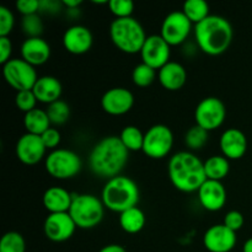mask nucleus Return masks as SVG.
<instances>
[{"label":"nucleus","mask_w":252,"mask_h":252,"mask_svg":"<svg viewBox=\"0 0 252 252\" xmlns=\"http://www.w3.org/2000/svg\"><path fill=\"white\" fill-rule=\"evenodd\" d=\"M129 152L121 142L120 137H105L93 148L89 157L90 169L96 176L112 179L118 176L128 161Z\"/></svg>","instance_id":"1"},{"label":"nucleus","mask_w":252,"mask_h":252,"mask_svg":"<svg viewBox=\"0 0 252 252\" xmlns=\"http://www.w3.org/2000/svg\"><path fill=\"white\" fill-rule=\"evenodd\" d=\"M167 172L171 184L179 191L186 193L198 192L207 180L204 162L191 152H180L172 155Z\"/></svg>","instance_id":"2"},{"label":"nucleus","mask_w":252,"mask_h":252,"mask_svg":"<svg viewBox=\"0 0 252 252\" xmlns=\"http://www.w3.org/2000/svg\"><path fill=\"white\" fill-rule=\"evenodd\" d=\"M233 27L223 16L209 15L199 24L194 25V37L203 53L220 56L228 51L233 41Z\"/></svg>","instance_id":"3"},{"label":"nucleus","mask_w":252,"mask_h":252,"mask_svg":"<svg viewBox=\"0 0 252 252\" xmlns=\"http://www.w3.org/2000/svg\"><path fill=\"white\" fill-rule=\"evenodd\" d=\"M139 196L138 185L129 177L118 175L106 182L101 201L106 208L121 214L127 209L137 207Z\"/></svg>","instance_id":"4"},{"label":"nucleus","mask_w":252,"mask_h":252,"mask_svg":"<svg viewBox=\"0 0 252 252\" xmlns=\"http://www.w3.org/2000/svg\"><path fill=\"white\" fill-rule=\"evenodd\" d=\"M110 37L120 51L127 54H135L140 53L148 36L138 20L126 17L111 22Z\"/></svg>","instance_id":"5"},{"label":"nucleus","mask_w":252,"mask_h":252,"mask_svg":"<svg viewBox=\"0 0 252 252\" xmlns=\"http://www.w3.org/2000/svg\"><path fill=\"white\" fill-rule=\"evenodd\" d=\"M69 214L80 229H91L102 221L105 206L94 194H74Z\"/></svg>","instance_id":"6"},{"label":"nucleus","mask_w":252,"mask_h":252,"mask_svg":"<svg viewBox=\"0 0 252 252\" xmlns=\"http://www.w3.org/2000/svg\"><path fill=\"white\" fill-rule=\"evenodd\" d=\"M81 159L76 153L68 149L52 150L44 160L47 172L58 180L73 179L80 172Z\"/></svg>","instance_id":"7"},{"label":"nucleus","mask_w":252,"mask_h":252,"mask_svg":"<svg viewBox=\"0 0 252 252\" xmlns=\"http://www.w3.org/2000/svg\"><path fill=\"white\" fill-rule=\"evenodd\" d=\"M2 75L6 83L17 93L32 90L36 81L38 80L34 66L22 58H11L7 63H5L2 65Z\"/></svg>","instance_id":"8"},{"label":"nucleus","mask_w":252,"mask_h":252,"mask_svg":"<svg viewBox=\"0 0 252 252\" xmlns=\"http://www.w3.org/2000/svg\"><path fill=\"white\" fill-rule=\"evenodd\" d=\"M174 145L172 130L165 125H155L144 134L142 152L152 159H162L171 152Z\"/></svg>","instance_id":"9"},{"label":"nucleus","mask_w":252,"mask_h":252,"mask_svg":"<svg viewBox=\"0 0 252 252\" xmlns=\"http://www.w3.org/2000/svg\"><path fill=\"white\" fill-rule=\"evenodd\" d=\"M226 117V108L223 101L218 97H206L197 105L194 111L196 125L207 132L217 129L224 123Z\"/></svg>","instance_id":"10"},{"label":"nucleus","mask_w":252,"mask_h":252,"mask_svg":"<svg viewBox=\"0 0 252 252\" xmlns=\"http://www.w3.org/2000/svg\"><path fill=\"white\" fill-rule=\"evenodd\" d=\"M192 22L187 19L182 11H172L167 15L161 24L160 36L170 44L179 46L184 43L189 36L192 30Z\"/></svg>","instance_id":"11"},{"label":"nucleus","mask_w":252,"mask_h":252,"mask_svg":"<svg viewBox=\"0 0 252 252\" xmlns=\"http://www.w3.org/2000/svg\"><path fill=\"white\" fill-rule=\"evenodd\" d=\"M171 46L160 34H152L145 39L140 51L143 63L152 66L155 70H160L170 62Z\"/></svg>","instance_id":"12"},{"label":"nucleus","mask_w":252,"mask_h":252,"mask_svg":"<svg viewBox=\"0 0 252 252\" xmlns=\"http://www.w3.org/2000/svg\"><path fill=\"white\" fill-rule=\"evenodd\" d=\"M78 228L73 218L68 213H51L44 220V235L53 243H63L69 240Z\"/></svg>","instance_id":"13"},{"label":"nucleus","mask_w":252,"mask_h":252,"mask_svg":"<svg viewBox=\"0 0 252 252\" xmlns=\"http://www.w3.org/2000/svg\"><path fill=\"white\" fill-rule=\"evenodd\" d=\"M47 148L42 142L41 135L25 133L19 138L16 143V157L22 164L36 165L41 161L46 155Z\"/></svg>","instance_id":"14"},{"label":"nucleus","mask_w":252,"mask_h":252,"mask_svg":"<svg viewBox=\"0 0 252 252\" xmlns=\"http://www.w3.org/2000/svg\"><path fill=\"white\" fill-rule=\"evenodd\" d=\"M134 105V96L126 88H112L103 94L101 107L106 113L112 116L126 115Z\"/></svg>","instance_id":"15"},{"label":"nucleus","mask_w":252,"mask_h":252,"mask_svg":"<svg viewBox=\"0 0 252 252\" xmlns=\"http://www.w3.org/2000/svg\"><path fill=\"white\" fill-rule=\"evenodd\" d=\"M203 245L209 252H230L236 245V233L224 224L213 225L204 233Z\"/></svg>","instance_id":"16"},{"label":"nucleus","mask_w":252,"mask_h":252,"mask_svg":"<svg viewBox=\"0 0 252 252\" xmlns=\"http://www.w3.org/2000/svg\"><path fill=\"white\" fill-rule=\"evenodd\" d=\"M197 193L199 203L206 211H220L226 203V189L220 181L206 180Z\"/></svg>","instance_id":"17"},{"label":"nucleus","mask_w":252,"mask_h":252,"mask_svg":"<svg viewBox=\"0 0 252 252\" xmlns=\"http://www.w3.org/2000/svg\"><path fill=\"white\" fill-rule=\"evenodd\" d=\"M94 37L90 30L81 25L71 26L64 32L63 46L69 53L84 54L93 47Z\"/></svg>","instance_id":"18"},{"label":"nucleus","mask_w":252,"mask_h":252,"mask_svg":"<svg viewBox=\"0 0 252 252\" xmlns=\"http://www.w3.org/2000/svg\"><path fill=\"white\" fill-rule=\"evenodd\" d=\"M220 149L228 160L241 159L248 150V138L238 128H229L224 130L220 137Z\"/></svg>","instance_id":"19"},{"label":"nucleus","mask_w":252,"mask_h":252,"mask_svg":"<svg viewBox=\"0 0 252 252\" xmlns=\"http://www.w3.org/2000/svg\"><path fill=\"white\" fill-rule=\"evenodd\" d=\"M21 57L32 66L42 65L51 57V47L42 37L26 38L21 46Z\"/></svg>","instance_id":"20"},{"label":"nucleus","mask_w":252,"mask_h":252,"mask_svg":"<svg viewBox=\"0 0 252 252\" xmlns=\"http://www.w3.org/2000/svg\"><path fill=\"white\" fill-rule=\"evenodd\" d=\"M158 79L164 89L169 91H177L186 84L187 71L182 64L177 62H169L159 70Z\"/></svg>","instance_id":"21"},{"label":"nucleus","mask_w":252,"mask_h":252,"mask_svg":"<svg viewBox=\"0 0 252 252\" xmlns=\"http://www.w3.org/2000/svg\"><path fill=\"white\" fill-rule=\"evenodd\" d=\"M73 197L70 192L63 187H49L43 194V206L51 213H68L73 203Z\"/></svg>","instance_id":"22"},{"label":"nucleus","mask_w":252,"mask_h":252,"mask_svg":"<svg viewBox=\"0 0 252 252\" xmlns=\"http://www.w3.org/2000/svg\"><path fill=\"white\" fill-rule=\"evenodd\" d=\"M32 91H33L37 101L51 105V103L61 100L63 89H62V84L58 79L51 75H46L38 78Z\"/></svg>","instance_id":"23"},{"label":"nucleus","mask_w":252,"mask_h":252,"mask_svg":"<svg viewBox=\"0 0 252 252\" xmlns=\"http://www.w3.org/2000/svg\"><path fill=\"white\" fill-rule=\"evenodd\" d=\"M147 223L144 212L138 207L127 209L120 214V225L126 233L137 234L143 230Z\"/></svg>","instance_id":"24"},{"label":"nucleus","mask_w":252,"mask_h":252,"mask_svg":"<svg viewBox=\"0 0 252 252\" xmlns=\"http://www.w3.org/2000/svg\"><path fill=\"white\" fill-rule=\"evenodd\" d=\"M24 126L26 128L27 133L42 135L47 129L51 128V121H49L46 111L34 108V110L25 113Z\"/></svg>","instance_id":"25"},{"label":"nucleus","mask_w":252,"mask_h":252,"mask_svg":"<svg viewBox=\"0 0 252 252\" xmlns=\"http://www.w3.org/2000/svg\"><path fill=\"white\" fill-rule=\"evenodd\" d=\"M230 170L229 160L224 155H214L204 161V171L207 180L220 181L225 179Z\"/></svg>","instance_id":"26"},{"label":"nucleus","mask_w":252,"mask_h":252,"mask_svg":"<svg viewBox=\"0 0 252 252\" xmlns=\"http://www.w3.org/2000/svg\"><path fill=\"white\" fill-rule=\"evenodd\" d=\"M181 11L192 24L197 25L209 16V5L204 0H187Z\"/></svg>","instance_id":"27"},{"label":"nucleus","mask_w":252,"mask_h":252,"mask_svg":"<svg viewBox=\"0 0 252 252\" xmlns=\"http://www.w3.org/2000/svg\"><path fill=\"white\" fill-rule=\"evenodd\" d=\"M120 139L128 152H139L143 150L144 144V134L135 126H127L122 129Z\"/></svg>","instance_id":"28"},{"label":"nucleus","mask_w":252,"mask_h":252,"mask_svg":"<svg viewBox=\"0 0 252 252\" xmlns=\"http://www.w3.org/2000/svg\"><path fill=\"white\" fill-rule=\"evenodd\" d=\"M46 112L48 115L49 121H51V125L62 126L70 117V107L63 100H58L48 105Z\"/></svg>","instance_id":"29"},{"label":"nucleus","mask_w":252,"mask_h":252,"mask_svg":"<svg viewBox=\"0 0 252 252\" xmlns=\"http://www.w3.org/2000/svg\"><path fill=\"white\" fill-rule=\"evenodd\" d=\"M26 243L24 236L17 231H9L0 239V252H25Z\"/></svg>","instance_id":"30"},{"label":"nucleus","mask_w":252,"mask_h":252,"mask_svg":"<svg viewBox=\"0 0 252 252\" xmlns=\"http://www.w3.org/2000/svg\"><path fill=\"white\" fill-rule=\"evenodd\" d=\"M155 78H157V70L153 69L152 66L147 65L142 62L138 64L132 73V80L139 88H148L154 83Z\"/></svg>","instance_id":"31"},{"label":"nucleus","mask_w":252,"mask_h":252,"mask_svg":"<svg viewBox=\"0 0 252 252\" xmlns=\"http://www.w3.org/2000/svg\"><path fill=\"white\" fill-rule=\"evenodd\" d=\"M209 132L199 126H193L185 134V144L191 150H199L208 142Z\"/></svg>","instance_id":"32"},{"label":"nucleus","mask_w":252,"mask_h":252,"mask_svg":"<svg viewBox=\"0 0 252 252\" xmlns=\"http://www.w3.org/2000/svg\"><path fill=\"white\" fill-rule=\"evenodd\" d=\"M22 30L26 34L27 38H33V37H41L43 32V22L38 15H30L24 16L22 19Z\"/></svg>","instance_id":"33"},{"label":"nucleus","mask_w":252,"mask_h":252,"mask_svg":"<svg viewBox=\"0 0 252 252\" xmlns=\"http://www.w3.org/2000/svg\"><path fill=\"white\" fill-rule=\"evenodd\" d=\"M108 7L116 19H126V17H132L134 11V2L132 0H110Z\"/></svg>","instance_id":"34"},{"label":"nucleus","mask_w":252,"mask_h":252,"mask_svg":"<svg viewBox=\"0 0 252 252\" xmlns=\"http://www.w3.org/2000/svg\"><path fill=\"white\" fill-rule=\"evenodd\" d=\"M15 103H16V107L19 108L22 112L27 113L30 111L34 110L36 108L37 98L34 96L33 91L32 90H26V91H20L16 94V97H15Z\"/></svg>","instance_id":"35"},{"label":"nucleus","mask_w":252,"mask_h":252,"mask_svg":"<svg viewBox=\"0 0 252 252\" xmlns=\"http://www.w3.org/2000/svg\"><path fill=\"white\" fill-rule=\"evenodd\" d=\"M15 19L6 6H0V37H9L14 29Z\"/></svg>","instance_id":"36"},{"label":"nucleus","mask_w":252,"mask_h":252,"mask_svg":"<svg viewBox=\"0 0 252 252\" xmlns=\"http://www.w3.org/2000/svg\"><path fill=\"white\" fill-rule=\"evenodd\" d=\"M16 10L24 16L36 15L41 10V1L39 0H17Z\"/></svg>","instance_id":"37"},{"label":"nucleus","mask_w":252,"mask_h":252,"mask_svg":"<svg viewBox=\"0 0 252 252\" xmlns=\"http://www.w3.org/2000/svg\"><path fill=\"white\" fill-rule=\"evenodd\" d=\"M244 223H245V219L244 216L238 211H230L229 213H226L225 218H224V225L226 228H229L233 231H238L243 228Z\"/></svg>","instance_id":"38"},{"label":"nucleus","mask_w":252,"mask_h":252,"mask_svg":"<svg viewBox=\"0 0 252 252\" xmlns=\"http://www.w3.org/2000/svg\"><path fill=\"white\" fill-rule=\"evenodd\" d=\"M41 138L44 147H46L47 149L53 150H56V148L58 147L59 143H61L62 140L61 133H59V130L56 129V128H49V129H47L46 132L41 135Z\"/></svg>","instance_id":"39"},{"label":"nucleus","mask_w":252,"mask_h":252,"mask_svg":"<svg viewBox=\"0 0 252 252\" xmlns=\"http://www.w3.org/2000/svg\"><path fill=\"white\" fill-rule=\"evenodd\" d=\"M12 43L9 37H0V63L4 65L11 59Z\"/></svg>","instance_id":"40"},{"label":"nucleus","mask_w":252,"mask_h":252,"mask_svg":"<svg viewBox=\"0 0 252 252\" xmlns=\"http://www.w3.org/2000/svg\"><path fill=\"white\" fill-rule=\"evenodd\" d=\"M98 252H127L123 246L117 245V244H111V245L103 246Z\"/></svg>","instance_id":"41"},{"label":"nucleus","mask_w":252,"mask_h":252,"mask_svg":"<svg viewBox=\"0 0 252 252\" xmlns=\"http://www.w3.org/2000/svg\"><path fill=\"white\" fill-rule=\"evenodd\" d=\"M80 0H63V1H62V5L68 7L69 10H75L76 7L80 6Z\"/></svg>","instance_id":"42"},{"label":"nucleus","mask_w":252,"mask_h":252,"mask_svg":"<svg viewBox=\"0 0 252 252\" xmlns=\"http://www.w3.org/2000/svg\"><path fill=\"white\" fill-rule=\"evenodd\" d=\"M243 252H252V238L245 241L243 246Z\"/></svg>","instance_id":"43"}]
</instances>
